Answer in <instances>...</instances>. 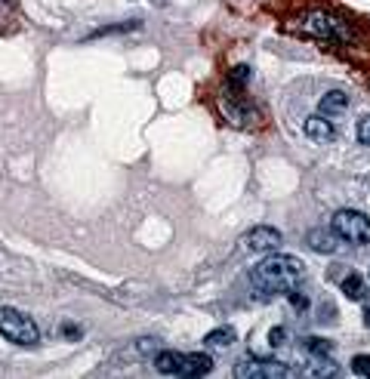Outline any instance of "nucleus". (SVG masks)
Returning <instances> with one entry per match:
<instances>
[{"mask_svg": "<svg viewBox=\"0 0 370 379\" xmlns=\"http://www.w3.org/2000/svg\"><path fill=\"white\" fill-rule=\"evenodd\" d=\"M306 275V265L299 263L297 256H287V253H265L263 263L253 265L250 272V281H253L256 296L272 299V296H284L290 293Z\"/></svg>", "mask_w": 370, "mask_h": 379, "instance_id": "nucleus-1", "label": "nucleus"}, {"mask_svg": "<svg viewBox=\"0 0 370 379\" xmlns=\"http://www.w3.org/2000/svg\"><path fill=\"white\" fill-rule=\"evenodd\" d=\"M155 370L164 376H207L213 370V361L198 351H157Z\"/></svg>", "mask_w": 370, "mask_h": 379, "instance_id": "nucleus-2", "label": "nucleus"}, {"mask_svg": "<svg viewBox=\"0 0 370 379\" xmlns=\"http://www.w3.org/2000/svg\"><path fill=\"white\" fill-rule=\"evenodd\" d=\"M0 336L10 339L13 345H37L40 339L37 324L28 315H22L19 308H10V306L0 308Z\"/></svg>", "mask_w": 370, "mask_h": 379, "instance_id": "nucleus-3", "label": "nucleus"}, {"mask_svg": "<svg viewBox=\"0 0 370 379\" xmlns=\"http://www.w3.org/2000/svg\"><path fill=\"white\" fill-rule=\"evenodd\" d=\"M330 229L336 231L340 241H349V243H355V247L370 243V216H364L361 210H340V213L333 216Z\"/></svg>", "mask_w": 370, "mask_h": 379, "instance_id": "nucleus-4", "label": "nucleus"}, {"mask_svg": "<svg viewBox=\"0 0 370 379\" xmlns=\"http://www.w3.org/2000/svg\"><path fill=\"white\" fill-rule=\"evenodd\" d=\"M306 31L315 35V37H321V40H336V44H342V40L349 37V28L330 13H312L306 19Z\"/></svg>", "mask_w": 370, "mask_h": 379, "instance_id": "nucleus-5", "label": "nucleus"}, {"mask_svg": "<svg viewBox=\"0 0 370 379\" xmlns=\"http://www.w3.org/2000/svg\"><path fill=\"white\" fill-rule=\"evenodd\" d=\"M234 376L238 379H287L293 376V370L278 364V361H241L234 367Z\"/></svg>", "mask_w": 370, "mask_h": 379, "instance_id": "nucleus-6", "label": "nucleus"}, {"mask_svg": "<svg viewBox=\"0 0 370 379\" xmlns=\"http://www.w3.org/2000/svg\"><path fill=\"white\" fill-rule=\"evenodd\" d=\"M241 247L250 250V253H272V250L281 247V231L272 229V225H256V229H250L247 234H244Z\"/></svg>", "mask_w": 370, "mask_h": 379, "instance_id": "nucleus-7", "label": "nucleus"}, {"mask_svg": "<svg viewBox=\"0 0 370 379\" xmlns=\"http://www.w3.org/2000/svg\"><path fill=\"white\" fill-rule=\"evenodd\" d=\"M340 290H342V296L352 299V302H364V299L370 296V287H367L364 275H358V272H352V275L342 277Z\"/></svg>", "mask_w": 370, "mask_h": 379, "instance_id": "nucleus-8", "label": "nucleus"}, {"mask_svg": "<svg viewBox=\"0 0 370 379\" xmlns=\"http://www.w3.org/2000/svg\"><path fill=\"white\" fill-rule=\"evenodd\" d=\"M306 243L315 253H333L336 247H340V238H336L333 229H312L309 231V238H306Z\"/></svg>", "mask_w": 370, "mask_h": 379, "instance_id": "nucleus-9", "label": "nucleus"}, {"mask_svg": "<svg viewBox=\"0 0 370 379\" xmlns=\"http://www.w3.org/2000/svg\"><path fill=\"white\" fill-rule=\"evenodd\" d=\"M302 130H306V136H309V139H315V142H330V139L336 136L333 124L327 121V117H321V114H312V117H309Z\"/></svg>", "mask_w": 370, "mask_h": 379, "instance_id": "nucleus-10", "label": "nucleus"}, {"mask_svg": "<svg viewBox=\"0 0 370 379\" xmlns=\"http://www.w3.org/2000/svg\"><path fill=\"white\" fill-rule=\"evenodd\" d=\"M349 108V96L342 90H330L321 96V114H342Z\"/></svg>", "mask_w": 370, "mask_h": 379, "instance_id": "nucleus-11", "label": "nucleus"}, {"mask_svg": "<svg viewBox=\"0 0 370 379\" xmlns=\"http://www.w3.org/2000/svg\"><path fill=\"white\" fill-rule=\"evenodd\" d=\"M232 342H234V330H232V327H220V330H213L207 336V345H213V349H220V345L225 349V345H232Z\"/></svg>", "mask_w": 370, "mask_h": 379, "instance_id": "nucleus-12", "label": "nucleus"}, {"mask_svg": "<svg viewBox=\"0 0 370 379\" xmlns=\"http://www.w3.org/2000/svg\"><path fill=\"white\" fill-rule=\"evenodd\" d=\"M327 361H330V358H315V364L309 367L306 373H309V376H336L340 370H336L333 364H327Z\"/></svg>", "mask_w": 370, "mask_h": 379, "instance_id": "nucleus-13", "label": "nucleus"}, {"mask_svg": "<svg viewBox=\"0 0 370 379\" xmlns=\"http://www.w3.org/2000/svg\"><path fill=\"white\" fill-rule=\"evenodd\" d=\"M306 349L312 351L315 358H327V355H330V351H333V345L327 342V339H306Z\"/></svg>", "mask_w": 370, "mask_h": 379, "instance_id": "nucleus-14", "label": "nucleus"}, {"mask_svg": "<svg viewBox=\"0 0 370 379\" xmlns=\"http://www.w3.org/2000/svg\"><path fill=\"white\" fill-rule=\"evenodd\" d=\"M352 370H355L358 376H370V355H355V361H352Z\"/></svg>", "mask_w": 370, "mask_h": 379, "instance_id": "nucleus-15", "label": "nucleus"}, {"mask_svg": "<svg viewBox=\"0 0 370 379\" xmlns=\"http://www.w3.org/2000/svg\"><path fill=\"white\" fill-rule=\"evenodd\" d=\"M358 139L364 142V145H370V117H361L358 121Z\"/></svg>", "mask_w": 370, "mask_h": 379, "instance_id": "nucleus-16", "label": "nucleus"}, {"mask_svg": "<svg viewBox=\"0 0 370 379\" xmlns=\"http://www.w3.org/2000/svg\"><path fill=\"white\" fill-rule=\"evenodd\" d=\"M284 339H287V330H284V327H275V330L268 333V342L272 345H284Z\"/></svg>", "mask_w": 370, "mask_h": 379, "instance_id": "nucleus-17", "label": "nucleus"}, {"mask_svg": "<svg viewBox=\"0 0 370 379\" xmlns=\"http://www.w3.org/2000/svg\"><path fill=\"white\" fill-rule=\"evenodd\" d=\"M287 296H290V306H293V308H306V306H309V299L302 296V293H293V290H290Z\"/></svg>", "mask_w": 370, "mask_h": 379, "instance_id": "nucleus-18", "label": "nucleus"}, {"mask_svg": "<svg viewBox=\"0 0 370 379\" xmlns=\"http://www.w3.org/2000/svg\"><path fill=\"white\" fill-rule=\"evenodd\" d=\"M244 78H250V68H247V65H238V68L232 71V80H238V83H241Z\"/></svg>", "mask_w": 370, "mask_h": 379, "instance_id": "nucleus-19", "label": "nucleus"}, {"mask_svg": "<svg viewBox=\"0 0 370 379\" xmlns=\"http://www.w3.org/2000/svg\"><path fill=\"white\" fill-rule=\"evenodd\" d=\"M65 333H68V339H80V327H65Z\"/></svg>", "mask_w": 370, "mask_h": 379, "instance_id": "nucleus-20", "label": "nucleus"}, {"mask_svg": "<svg viewBox=\"0 0 370 379\" xmlns=\"http://www.w3.org/2000/svg\"><path fill=\"white\" fill-rule=\"evenodd\" d=\"M364 324H367V327H370V306H367V308H364Z\"/></svg>", "mask_w": 370, "mask_h": 379, "instance_id": "nucleus-21", "label": "nucleus"}]
</instances>
